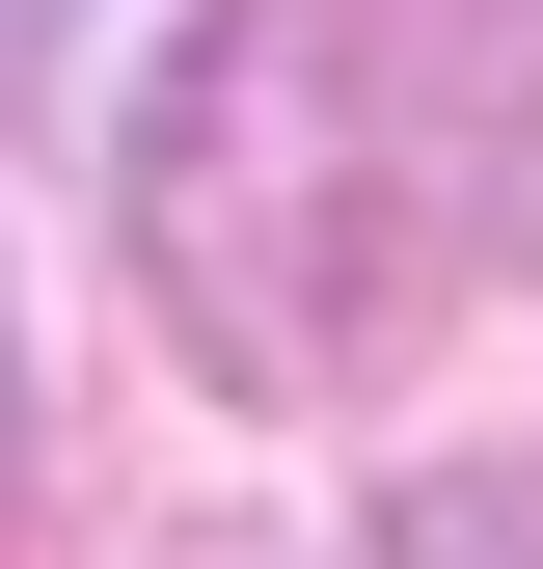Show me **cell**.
Instances as JSON below:
<instances>
[{
    "mask_svg": "<svg viewBox=\"0 0 543 569\" xmlns=\"http://www.w3.org/2000/svg\"><path fill=\"white\" fill-rule=\"evenodd\" d=\"M136 271L190 380L354 407L462 271H543V54L490 0H190L136 109Z\"/></svg>",
    "mask_w": 543,
    "mask_h": 569,
    "instance_id": "1",
    "label": "cell"
},
{
    "mask_svg": "<svg viewBox=\"0 0 543 569\" xmlns=\"http://www.w3.org/2000/svg\"><path fill=\"white\" fill-rule=\"evenodd\" d=\"M381 569H543V542L490 516V488H407V516H381Z\"/></svg>",
    "mask_w": 543,
    "mask_h": 569,
    "instance_id": "2",
    "label": "cell"
},
{
    "mask_svg": "<svg viewBox=\"0 0 543 569\" xmlns=\"http://www.w3.org/2000/svg\"><path fill=\"white\" fill-rule=\"evenodd\" d=\"M55 28H82V0H0V136L55 109Z\"/></svg>",
    "mask_w": 543,
    "mask_h": 569,
    "instance_id": "3",
    "label": "cell"
},
{
    "mask_svg": "<svg viewBox=\"0 0 543 569\" xmlns=\"http://www.w3.org/2000/svg\"><path fill=\"white\" fill-rule=\"evenodd\" d=\"M0 516H28V380H0Z\"/></svg>",
    "mask_w": 543,
    "mask_h": 569,
    "instance_id": "4",
    "label": "cell"
},
{
    "mask_svg": "<svg viewBox=\"0 0 543 569\" xmlns=\"http://www.w3.org/2000/svg\"><path fill=\"white\" fill-rule=\"evenodd\" d=\"M164 569H245V542H164Z\"/></svg>",
    "mask_w": 543,
    "mask_h": 569,
    "instance_id": "5",
    "label": "cell"
}]
</instances>
